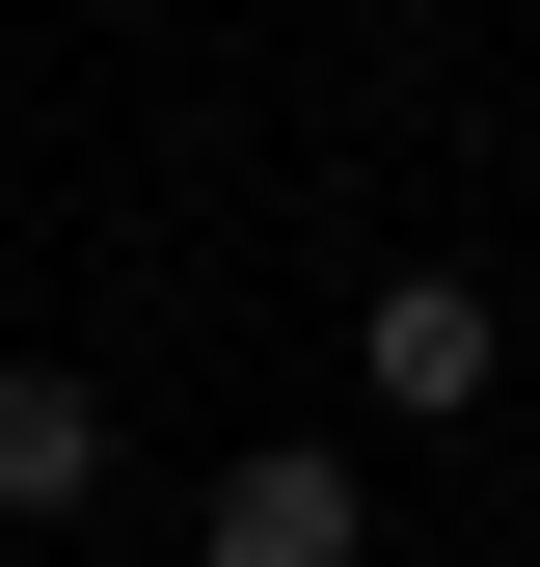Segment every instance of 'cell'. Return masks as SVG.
<instances>
[{
	"instance_id": "1",
	"label": "cell",
	"mask_w": 540,
	"mask_h": 567,
	"mask_svg": "<svg viewBox=\"0 0 540 567\" xmlns=\"http://www.w3.org/2000/svg\"><path fill=\"white\" fill-rule=\"evenodd\" d=\"M352 379L405 405V433H487V379H513V324H487V270H378V298H352Z\"/></svg>"
},
{
	"instance_id": "2",
	"label": "cell",
	"mask_w": 540,
	"mask_h": 567,
	"mask_svg": "<svg viewBox=\"0 0 540 567\" xmlns=\"http://www.w3.org/2000/svg\"><path fill=\"white\" fill-rule=\"evenodd\" d=\"M352 540H378V486H352V460H298V433L217 460V514H189V567H352Z\"/></svg>"
},
{
	"instance_id": "3",
	"label": "cell",
	"mask_w": 540,
	"mask_h": 567,
	"mask_svg": "<svg viewBox=\"0 0 540 567\" xmlns=\"http://www.w3.org/2000/svg\"><path fill=\"white\" fill-rule=\"evenodd\" d=\"M108 486V405L82 379H28V351H0V514H82Z\"/></svg>"
}]
</instances>
